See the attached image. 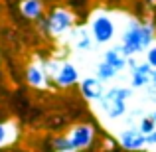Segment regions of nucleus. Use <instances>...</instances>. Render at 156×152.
<instances>
[{
  "label": "nucleus",
  "mask_w": 156,
  "mask_h": 152,
  "mask_svg": "<svg viewBox=\"0 0 156 152\" xmlns=\"http://www.w3.org/2000/svg\"><path fill=\"white\" fill-rule=\"evenodd\" d=\"M26 83L32 85L34 89H46L50 87V79L46 75V69H44V63L40 61H34L26 67Z\"/></svg>",
  "instance_id": "1a4fd4ad"
},
{
  "label": "nucleus",
  "mask_w": 156,
  "mask_h": 152,
  "mask_svg": "<svg viewBox=\"0 0 156 152\" xmlns=\"http://www.w3.org/2000/svg\"><path fill=\"white\" fill-rule=\"evenodd\" d=\"M65 152H73V150H65Z\"/></svg>",
  "instance_id": "5701e85b"
},
{
  "label": "nucleus",
  "mask_w": 156,
  "mask_h": 152,
  "mask_svg": "<svg viewBox=\"0 0 156 152\" xmlns=\"http://www.w3.org/2000/svg\"><path fill=\"white\" fill-rule=\"evenodd\" d=\"M69 36H71V46H73V50L79 51V53L91 51L93 46H95V42H93V38H91V32H89V28H85V26L73 28Z\"/></svg>",
  "instance_id": "9d476101"
},
{
  "label": "nucleus",
  "mask_w": 156,
  "mask_h": 152,
  "mask_svg": "<svg viewBox=\"0 0 156 152\" xmlns=\"http://www.w3.org/2000/svg\"><path fill=\"white\" fill-rule=\"evenodd\" d=\"M103 61L109 63L111 67H115L119 73H121V71L126 69V61H129V57H125L122 51H121V48L115 46V48H107V50L103 51Z\"/></svg>",
  "instance_id": "f8f14e48"
},
{
  "label": "nucleus",
  "mask_w": 156,
  "mask_h": 152,
  "mask_svg": "<svg viewBox=\"0 0 156 152\" xmlns=\"http://www.w3.org/2000/svg\"><path fill=\"white\" fill-rule=\"evenodd\" d=\"M148 2H152V4H154V2H156V0H148Z\"/></svg>",
  "instance_id": "4be33fe9"
},
{
  "label": "nucleus",
  "mask_w": 156,
  "mask_h": 152,
  "mask_svg": "<svg viewBox=\"0 0 156 152\" xmlns=\"http://www.w3.org/2000/svg\"><path fill=\"white\" fill-rule=\"evenodd\" d=\"M20 14H22L26 20L38 22L40 18H44V4H42V0H22V2H20Z\"/></svg>",
  "instance_id": "ddd939ff"
},
{
  "label": "nucleus",
  "mask_w": 156,
  "mask_h": 152,
  "mask_svg": "<svg viewBox=\"0 0 156 152\" xmlns=\"http://www.w3.org/2000/svg\"><path fill=\"white\" fill-rule=\"evenodd\" d=\"M144 53H146V59H144V61H146V63H148L152 69H156V44H152V46H150Z\"/></svg>",
  "instance_id": "a211bd4d"
},
{
  "label": "nucleus",
  "mask_w": 156,
  "mask_h": 152,
  "mask_svg": "<svg viewBox=\"0 0 156 152\" xmlns=\"http://www.w3.org/2000/svg\"><path fill=\"white\" fill-rule=\"evenodd\" d=\"M154 38H156V26L152 22H140L136 18H129L121 34L119 48H121L125 57H136L152 46Z\"/></svg>",
  "instance_id": "f257e3e1"
},
{
  "label": "nucleus",
  "mask_w": 156,
  "mask_h": 152,
  "mask_svg": "<svg viewBox=\"0 0 156 152\" xmlns=\"http://www.w3.org/2000/svg\"><path fill=\"white\" fill-rule=\"evenodd\" d=\"M146 91H148L150 95H154V93H156V69H152V73H150V79H148V85H146Z\"/></svg>",
  "instance_id": "6ab92c4d"
},
{
  "label": "nucleus",
  "mask_w": 156,
  "mask_h": 152,
  "mask_svg": "<svg viewBox=\"0 0 156 152\" xmlns=\"http://www.w3.org/2000/svg\"><path fill=\"white\" fill-rule=\"evenodd\" d=\"M117 75H119V71H117V69H115V67H111L109 63H105L103 59H101L99 63L95 65V77H97L99 81H103V83H107V81H113Z\"/></svg>",
  "instance_id": "2eb2a0df"
},
{
  "label": "nucleus",
  "mask_w": 156,
  "mask_h": 152,
  "mask_svg": "<svg viewBox=\"0 0 156 152\" xmlns=\"http://www.w3.org/2000/svg\"><path fill=\"white\" fill-rule=\"evenodd\" d=\"M150 117H152V121L156 122V111H154V113H152V115H150Z\"/></svg>",
  "instance_id": "412c9836"
},
{
  "label": "nucleus",
  "mask_w": 156,
  "mask_h": 152,
  "mask_svg": "<svg viewBox=\"0 0 156 152\" xmlns=\"http://www.w3.org/2000/svg\"><path fill=\"white\" fill-rule=\"evenodd\" d=\"M16 134H18V130H16L14 125L0 121V150L6 148V146H10L12 142L16 140Z\"/></svg>",
  "instance_id": "4468645a"
},
{
  "label": "nucleus",
  "mask_w": 156,
  "mask_h": 152,
  "mask_svg": "<svg viewBox=\"0 0 156 152\" xmlns=\"http://www.w3.org/2000/svg\"><path fill=\"white\" fill-rule=\"evenodd\" d=\"M119 144H121L122 150L129 152H140L144 150L146 146V136L138 130V126H126L119 133Z\"/></svg>",
  "instance_id": "423d86ee"
},
{
  "label": "nucleus",
  "mask_w": 156,
  "mask_h": 152,
  "mask_svg": "<svg viewBox=\"0 0 156 152\" xmlns=\"http://www.w3.org/2000/svg\"><path fill=\"white\" fill-rule=\"evenodd\" d=\"M146 144H148V146H156V130H154L152 134L146 136Z\"/></svg>",
  "instance_id": "aec40b11"
},
{
  "label": "nucleus",
  "mask_w": 156,
  "mask_h": 152,
  "mask_svg": "<svg viewBox=\"0 0 156 152\" xmlns=\"http://www.w3.org/2000/svg\"><path fill=\"white\" fill-rule=\"evenodd\" d=\"M130 97H133V89L130 87L115 85V87L107 89L105 95L101 97L99 109L109 121H121L126 115V105H129Z\"/></svg>",
  "instance_id": "f03ea898"
},
{
  "label": "nucleus",
  "mask_w": 156,
  "mask_h": 152,
  "mask_svg": "<svg viewBox=\"0 0 156 152\" xmlns=\"http://www.w3.org/2000/svg\"><path fill=\"white\" fill-rule=\"evenodd\" d=\"M46 26H48V36L61 38L65 34H71V30L75 28V16L67 8H53L51 14L46 18Z\"/></svg>",
  "instance_id": "20e7f679"
},
{
  "label": "nucleus",
  "mask_w": 156,
  "mask_h": 152,
  "mask_svg": "<svg viewBox=\"0 0 156 152\" xmlns=\"http://www.w3.org/2000/svg\"><path fill=\"white\" fill-rule=\"evenodd\" d=\"M53 81H55L57 87H63V89H69V87H73V85H79V69H77V65L73 63V61H69V59L61 61V65H59V69H57Z\"/></svg>",
  "instance_id": "6e6552de"
},
{
  "label": "nucleus",
  "mask_w": 156,
  "mask_h": 152,
  "mask_svg": "<svg viewBox=\"0 0 156 152\" xmlns=\"http://www.w3.org/2000/svg\"><path fill=\"white\" fill-rule=\"evenodd\" d=\"M87 28H89L91 38L97 46H107V44H111L115 40V36H117V24H115L113 16L105 10L93 12Z\"/></svg>",
  "instance_id": "7ed1b4c3"
},
{
  "label": "nucleus",
  "mask_w": 156,
  "mask_h": 152,
  "mask_svg": "<svg viewBox=\"0 0 156 152\" xmlns=\"http://www.w3.org/2000/svg\"><path fill=\"white\" fill-rule=\"evenodd\" d=\"M150 73H152V67H150L146 61L136 63L130 69V89H146Z\"/></svg>",
  "instance_id": "9b49d317"
},
{
  "label": "nucleus",
  "mask_w": 156,
  "mask_h": 152,
  "mask_svg": "<svg viewBox=\"0 0 156 152\" xmlns=\"http://www.w3.org/2000/svg\"><path fill=\"white\" fill-rule=\"evenodd\" d=\"M138 130H140L144 136H148V134H152L154 130H156V122L152 121V117H142L140 121H138Z\"/></svg>",
  "instance_id": "dca6fc26"
},
{
  "label": "nucleus",
  "mask_w": 156,
  "mask_h": 152,
  "mask_svg": "<svg viewBox=\"0 0 156 152\" xmlns=\"http://www.w3.org/2000/svg\"><path fill=\"white\" fill-rule=\"evenodd\" d=\"M65 136H67L69 146H71L73 152H83L91 148L93 140H95V126L89 125V122H79V125L71 126Z\"/></svg>",
  "instance_id": "39448f33"
},
{
  "label": "nucleus",
  "mask_w": 156,
  "mask_h": 152,
  "mask_svg": "<svg viewBox=\"0 0 156 152\" xmlns=\"http://www.w3.org/2000/svg\"><path fill=\"white\" fill-rule=\"evenodd\" d=\"M59 65H61V61L55 59V57H51V59L44 61V69H46L48 79H53V77H55V73H57V69H59Z\"/></svg>",
  "instance_id": "f3484780"
},
{
  "label": "nucleus",
  "mask_w": 156,
  "mask_h": 152,
  "mask_svg": "<svg viewBox=\"0 0 156 152\" xmlns=\"http://www.w3.org/2000/svg\"><path fill=\"white\" fill-rule=\"evenodd\" d=\"M79 91H81V97L89 103H99L101 97L105 95V85L103 81H99L95 75H87L83 79H79Z\"/></svg>",
  "instance_id": "0eeeda50"
}]
</instances>
